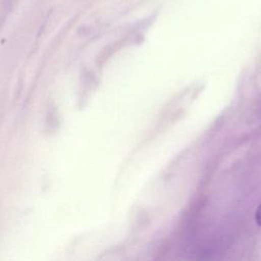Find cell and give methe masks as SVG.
Here are the masks:
<instances>
[{"label":"cell","instance_id":"obj_1","mask_svg":"<svg viewBox=\"0 0 261 261\" xmlns=\"http://www.w3.org/2000/svg\"><path fill=\"white\" fill-rule=\"evenodd\" d=\"M255 220H256L257 224L261 226V203H260V205L258 206V208H257V210H256V214H255Z\"/></svg>","mask_w":261,"mask_h":261}]
</instances>
